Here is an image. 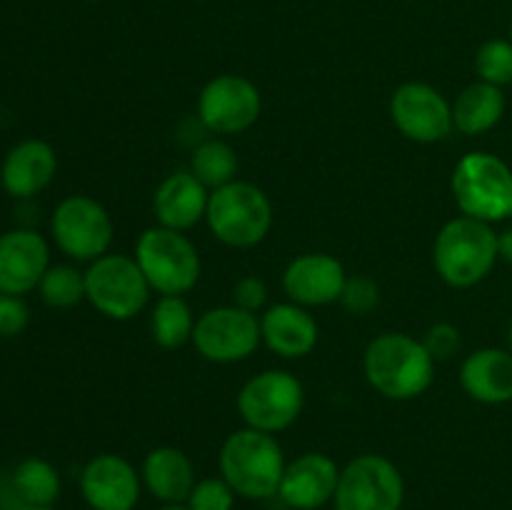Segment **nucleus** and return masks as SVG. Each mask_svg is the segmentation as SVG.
Listing matches in <instances>:
<instances>
[{
  "label": "nucleus",
  "instance_id": "f704fd0d",
  "mask_svg": "<svg viewBox=\"0 0 512 510\" xmlns=\"http://www.w3.org/2000/svg\"><path fill=\"white\" fill-rule=\"evenodd\" d=\"M13 510H53V508H45V505H18Z\"/></svg>",
  "mask_w": 512,
  "mask_h": 510
},
{
  "label": "nucleus",
  "instance_id": "9d476101",
  "mask_svg": "<svg viewBox=\"0 0 512 510\" xmlns=\"http://www.w3.org/2000/svg\"><path fill=\"white\" fill-rule=\"evenodd\" d=\"M335 510H400L405 480L398 465L378 453H365L340 468Z\"/></svg>",
  "mask_w": 512,
  "mask_h": 510
},
{
  "label": "nucleus",
  "instance_id": "7c9ffc66",
  "mask_svg": "<svg viewBox=\"0 0 512 510\" xmlns=\"http://www.w3.org/2000/svg\"><path fill=\"white\" fill-rule=\"evenodd\" d=\"M423 345L433 355L435 363H443V360H450L458 355L463 338H460V330L453 323H435L425 333Z\"/></svg>",
  "mask_w": 512,
  "mask_h": 510
},
{
  "label": "nucleus",
  "instance_id": "393cba45",
  "mask_svg": "<svg viewBox=\"0 0 512 510\" xmlns=\"http://www.w3.org/2000/svg\"><path fill=\"white\" fill-rule=\"evenodd\" d=\"M238 168L240 160L238 155H235L233 145H228L220 138H210L203 140V143L193 150L188 170L205 185V188L215 190L238 180L235 178V175H238Z\"/></svg>",
  "mask_w": 512,
  "mask_h": 510
},
{
  "label": "nucleus",
  "instance_id": "6ab92c4d",
  "mask_svg": "<svg viewBox=\"0 0 512 510\" xmlns=\"http://www.w3.org/2000/svg\"><path fill=\"white\" fill-rule=\"evenodd\" d=\"M260 333L263 343L280 358H305L315 350L320 338V328L308 308L293 303L270 305L260 315Z\"/></svg>",
  "mask_w": 512,
  "mask_h": 510
},
{
  "label": "nucleus",
  "instance_id": "2eb2a0df",
  "mask_svg": "<svg viewBox=\"0 0 512 510\" xmlns=\"http://www.w3.org/2000/svg\"><path fill=\"white\" fill-rule=\"evenodd\" d=\"M50 268V250L33 228H15L0 235V293L25 295L35 290Z\"/></svg>",
  "mask_w": 512,
  "mask_h": 510
},
{
  "label": "nucleus",
  "instance_id": "4468645a",
  "mask_svg": "<svg viewBox=\"0 0 512 510\" xmlns=\"http://www.w3.org/2000/svg\"><path fill=\"white\" fill-rule=\"evenodd\" d=\"M140 488L143 478L123 455H95L80 473V493L90 510H135Z\"/></svg>",
  "mask_w": 512,
  "mask_h": 510
},
{
  "label": "nucleus",
  "instance_id": "f3484780",
  "mask_svg": "<svg viewBox=\"0 0 512 510\" xmlns=\"http://www.w3.org/2000/svg\"><path fill=\"white\" fill-rule=\"evenodd\" d=\"M340 468L330 455L303 453L285 465L278 498L293 510H318L335 498Z\"/></svg>",
  "mask_w": 512,
  "mask_h": 510
},
{
  "label": "nucleus",
  "instance_id": "412c9836",
  "mask_svg": "<svg viewBox=\"0 0 512 510\" xmlns=\"http://www.w3.org/2000/svg\"><path fill=\"white\" fill-rule=\"evenodd\" d=\"M460 385L483 405H503L512 400V353L505 348H480L460 365Z\"/></svg>",
  "mask_w": 512,
  "mask_h": 510
},
{
  "label": "nucleus",
  "instance_id": "4c0bfd02",
  "mask_svg": "<svg viewBox=\"0 0 512 510\" xmlns=\"http://www.w3.org/2000/svg\"><path fill=\"white\" fill-rule=\"evenodd\" d=\"M510 40H512V20H510Z\"/></svg>",
  "mask_w": 512,
  "mask_h": 510
},
{
  "label": "nucleus",
  "instance_id": "a878e982",
  "mask_svg": "<svg viewBox=\"0 0 512 510\" xmlns=\"http://www.w3.org/2000/svg\"><path fill=\"white\" fill-rule=\"evenodd\" d=\"M13 490L23 505L53 508L60 498V475L48 460L25 458L13 473Z\"/></svg>",
  "mask_w": 512,
  "mask_h": 510
},
{
  "label": "nucleus",
  "instance_id": "aec40b11",
  "mask_svg": "<svg viewBox=\"0 0 512 510\" xmlns=\"http://www.w3.org/2000/svg\"><path fill=\"white\" fill-rule=\"evenodd\" d=\"M210 190L195 178L190 170H175L163 183L158 185L153 195V213L158 225L170 230L195 228L208 213Z\"/></svg>",
  "mask_w": 512,
  "mask_h": 510
},
{
  "label": "nucleus",
  "instance_id": "5701e85b",
  "mask_svg": "<svg viewBox=\"0 0 512 510\" xmlns=\"http://www.w3.org/2000/svg\"><path fill=\"white\" fill-rule=\"evenodd\" d=\"M505 93L498 85L478 80L468 85L453 103V125L463 135H483L493 130L505 115Z\"/></svg>",
  "mask_w": 512,
  "mask_h": 510
},
{
  "label": "nucleus",
  "instance_id": "f03ea898",
  "mask_svg": "<svg viewBox=\"0 0 512 510\" xmlns=\"http://www.w3.org/2000/svg\"><path fill=\"white\" fill-rule=\"evenodd\" d=\"M220 478L248 500H268L278 495L285 473V455L275 435L240 428L225 438L220 448Z\"/></svg>",
  "mask_w": 512,
  "mask_h": 510
},
{
  "label": "nucleus",
  "instance_id": "2f4dec72",
  "mask_svg": "<svg viewBox=\"0 0 512 510\" xmlns=\"http://www.w3.org/2000/svg\"><path fill=\"white\" fill-rule=\"evenodd\" d=\"M30 310L20 295L0 293V338H15L28 328Z\"/></svg>",
  "mask_w": 512,
  "mask_h": 510
},
{
  "label": "nucleus",
  "instance_id": "c756f323",
  "mask_svg": "<svg viewBox=\"0 0 512 510\" xmlns=\"http://www.w3.org/2000/svg\"><path fill=\"white\" fill-rule=\"evenodd\" d=\"M235 490L225 483V478H203L195 483L188 498V510H233Z\"/></svg>",
  "mask_w": 512,
  "mask_h": 510
},
{
  "label": "nucleus",
  "instance_id": "c85d7f7f",
  "mask_svg": "<svg viewBox=\"0 0 512 510\" xmlns=\"http://www.w3.org/2000/svg\"><path fill=\"white\" fill-rule=\"evenodd\" d=\"M338 303L355 318H365L380 305L378 283L370 275H348Z\"/></svg>",
  "mask_w": 512,
  "mask_h": 510
},
{
  "label": "nucleus",
  "instance_id": "e433bc0d",
  "mask_svg": "<svg viewBox=\"0 0 512 510\" xmlns=\"http://www.w3.org/2000/svg\"><path fill=\"white\" fill-rule=\"evenodd\" d=\"M508 350L512 353V318H510V325H508Z\"/></svg>",
  "mask_w": 512,
  "mask_h": 510
},
{
  "label": "nucleus",
  "instance_id": "473e14b6",
  "mask_svg": "<svg viewBox=\"0 0 512 510\" xmlns=\"http://www.w3.org/2000/svg\"><path fill=\"white\" fill-rule=\"evenodd\" d=\"M268 303V285L258 275H245L235 283L233 288V305L248 310V313H258L263 305Z\"/></svg>",
  "mask_w": 512,
  "mask_h": 510
},
{
  "label": "nucleus",
  "instance_id": "ddd939ff",
  "mask_svg": "<svg viewBox=\"0 0 512 510\" xmlns=\"http://www.w3.org/2000/svg\"><path fill=\"white\" fill-rule=\"evenodd\" d=\"M390 120L408 140L420 145L440 143L455 130L453 105L438 88L410 80L390 95Z\"/></svg>",
  "mask_w": 512,
  "mask_h": 510
},
{
  "label": "nucleus",
  "instance_id": "dca6fc26",
  "mask_svg": "<svg viewBox=\"0 0 512 510\" xmlns=\"http://www.w3.org/2000/svg\"><path fill=\"white\" fill-rule=\"evenodd\" d=\"M348 280L343 263L328 253L298 255L283 270V290L303 308H323L338 303Z\"/></svg>",
  "mask_w": 512,
  "mask_h": 510
},
{
  "label": "nucleus",
  "instance_id": "20e7f679",
  "mask_svg": "<svg viewBox=\"0 0 512 510\" xmlns=\"http://www.w3.org/2000/svg\"><path fill=\"white\" fill-rule=\"evenodd\" d=\"M205 223L228 248H255L273 228V203L258 185L233 180L210 190Z\"/></svg>",
  "mask_w": 512,
  "mask_h": 510
},
{
  "label": "nucleus",
  "instance_id": "f8f14e48",
  "mask_svg": "<svg viewBox=\"0 0 512 510\" xmlns=\"http://www.w3.org/2000/svg\"><path fill=\"white\" fill-rule=\"evenodd\" d=\"M263 110L258 85L245 75L210 78L198 95V118L215 135H238L253 128Z\"/></svg>",
  "mask_w": 512,
  "mask_h": 510
},
{
  "label": "nucleus",
  "instance_id": "72a5a7b5",
  "mask_svg": "<svg viewBox=\"0 0 512 510\" xmlns=\"http://www.w3.org/2000/svg\"><path fill=\"white\" fill-rule=\"evenodd\" d=\"M498 253H500V260H505V263L512 265V228L503 230V233L498 235Z\"/></svg>",
  "mask_w": 512,
  "mask_h": 510
},
{
  "label": "nucleus",
  "instance_id": "cd10ccee",
  "mask_svg": "<svg viewBox=\"0 0 512 510\" xmlns=\"http://www.w3.org/2000/svg\"><path fill=\"white\" fill-rule=\"evenodd\" d=\"M475 73L483 83L503 85L512 83V40L493 38L483 43L475 53Z\"/></svg>",
  "mask_w": 512,
  "mask_h": 510
},
{
  "label": "nucleus",
  "instance_id": "1a4fd4ad",
  "mask_svg": "<svg viewBox=\"0 0 512 510\" xmlns=\"http://www.w3.org/2000/svg\"><path fill=\"white\" fill-rule=\"evenodd\" d=\"M50 233L68 258L93 263L110 250L115 225L103 203L90 195H68L55 205Z\"/></svg>",
  "mask_w": 512,
  "mask_h": 510
},
{
  "label": "nucleus",
  "instance_id": "423d86ee",
  "mask_svg": "<svg viewBox=\"0 0 512 510\" xmlns=\"http://www.w3.org/2000/svg\"><path fill=\"white\" fill-rule=\"evenodd\" d=\"M135 260L158 295H185L198 285L200 253L193 240L180 230L153 228L143 230L135 243Z\"/></svg>",
  "mask_w": 512,
  "mask_h": 510
},
{
  "label": "nucleus",
  "instance_id": "0eeeda50",
  "mask_svg": "<svg viewBox=\"0 0 512 510\" xmlns=\"http://www.w3.org/2000/svg\"><path fill=\"white\" fill-rule=\"evenodd\" d=\"M148 278L140 270L135 255L105 253L85 270V300L110 320H133L148 305Z\"/></svg>",
  "mask_w": 512,
  "mask_h": 510
},
{
  "label": "nucleus",
  "instance_id": "a211bd4d",
  "mask_svg": "<svg viewBox=\"0 0 512 510\" xmlns=\"http://www.w3.org/2000/svg\"><path fill=\"white\" fill-rule=\"evenodd\" d=\"M58 173V155L45 140L30 138L8 150L0 165V185L15 200H30L43 193Z\"/></svg>",
  "mask_w": 512,
  "mask_h": 510
},
{
  "label": "nucleus",
  "instance_id": "b1692460",
  "mask_svg": "<svg viewBox=\"0 0 512 510\" xmlns=\"http://www.w3.org/2000/svg\"><path fill=\"white\" fill-rule=\"evenodd\" d=\"M198 318L183 295H160L150 313V335L165 350H178L193 340Z\"/></svg>",
  "mask_w": 512,
  "mask_h": 510
},
{
  "label": "nucleus",
  "instance_id": "39448f33",
  "mask_svg": "<svg viewBox=\"0 0 512 510\" xmlns=\"http://www.w3.org/2000/svg\"><path fill=\"white\" fill-rule=\"evenodd\" d=\"M450 190L460 213L483 223L512 218V168L503 158L475 150L455 165Z\"/></svg>",
  "mask_w": 512,
  "mask_h": 510
},
{
  "label": "nucleus",
  "instance_id": "9b49d317",
  "mask_svg": "<svg viewBox=\"0 0 512 510\" xmlns=\"http://www.w3.org/2000/svg\"><path fill=\"white\" fill-rule=\"evenodd\" d=\"M200 358L218 365L248 360L263 343L260 318L238 305H220L205 310L193 330V340Z\"/></svg>",
  "mask_w": 512,
  "mask_h": 510
},
{
  "label": "nucleus",
  "instance_id": "6e6552de",
  "mask_svg": "<svg viewBox=\"0 0 512 510\" xmlns=\"http://www.w3.org/2000/svg\"><path fill=\"white\" fill-rule=\"evenodd\" d=\"M305 388L290 370L270 368L253 375L238 393V413L245 428L283 433L300 418Z\"/></svg>",
  "mask_w": 512,
  "mask_h": 510
},
{
  "label": "nucleus",
  "instance_id": "f257e3e1",
  "mask_svg": "<svg viewBox=\"0 0 512 510\" xmlns=\"http://www.w3.org/2000/svg\"><path fill=\"white\" fill-rule=\"evenodd\" d=\"M370 388L388 400H415L433 385L435 360L423 340L408 333H383L363 355Z\"/></svg>",
  "mask_w": 512,
  "mask_h": 510
},
{
  "label": "nucleus",
  "instance_id": "c9c22d12",
  "mask_svg": "<svg viewBox=\"0 0 512 510\" xmlns=\"http://www.w3.org/2000/svg\"><path fill=\"white\" fill-rule=\"evenodd\" d=\"M158 510H188V505H163Z\"/></svg>",
  "mask_w": 512,
  "mask_h": 510
},
{
  "label": "nucleus",
  "instance_id": "bb28decb",
  "mask_svg": "<svg viewBox=\"0 0 512 510\" xmlns=\"http://www.w3.org/2000/svg\"><path fill=\"white\" fill-rule=\"evenodd\" d=\"M38 295L50 308H75L80 300H85V273H80L75 265H50L40 280Z\"/></svg>",
  "mask_w": 512,
  "mask_h": 510
},
{
  "label": "nucleus",
  "instance_id": "7ed1b4c3",
  "mask_svg": "<svg viewBox=\"0 0 512 510\" xmlns=\"http://www.w3.org/2000/svg\"><path fill=\"white\" fill-rule=\"evenodd\" d=\"M498 260V233L483 220L458 215L448 220L435 238V270L450 288H473L483 283Z\"/></svg>",
  "mask_w": 512,
  "mask_h": 510
},
{
  "label": "nucleus",
  "instance_id": "4be33fe9",
  "mask_svg": "<svg viewBox=\"0 0 512 510\" xmlns=\"http://www.w3.org/2000/svg\"><path fill=\"white\" fill-rule=\"evenodd\" d=\"M140 478L150 495L165 505L188 503L190 493L198 483L190 458L173 445H160V448L150 450L143 460Z\"/></svg>",
  "mask_w": 512,
  "mask_h": 510
}]
</instances>
